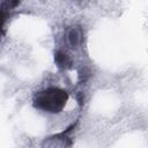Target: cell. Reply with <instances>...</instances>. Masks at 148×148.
<instances>
[{
  "label": "cell",
  "instance_id": "1",
  "mask_svg": "<svg viewBox=\"0 0 148 148\" xmlns=\"http://www.w3.org/2000/svg\"><path fill=\"white\" fill-rule=\"evenodd\" d=\"M66 98H67L66 92L58 89H49L45 92L38 95L36 101V106L39 109L47 110L50 112H56L64 106Z\"/></svg>",
  "mask_w": 148,
  "mask_h": 148
},
{
  "label": "cell",
  "instance_id": "3",
  "mask_svg": "<svg viewBox=\"0 0 148 148\" xmlns=\"http://www.w3.org/2000/svg\"><path fill=\"white\" fill-rule=\"evenodd\" d=\"M56 61L59 66H66L69 62V59L65 53H58L56 56Z\"/></svg>",
  "mask_w": 148,
  "mask_h": 148
},
{
  "label": "cell",
  "instance_id": "2",
  "mask_svg": "<svg viewBox=\"0 0 148 148\" xmlns=\"http://www.w3.org/2000/svg\"><path fill=\"white\" fill-rule=\"evenodd\" d=\"M67 39H68V43L71 44V46H76L80 42V35H79L77 30L71 29L67 34Z\"/></svg>",
  "mask_w": 148,
  "mask_h": 148
}]
</instances>
